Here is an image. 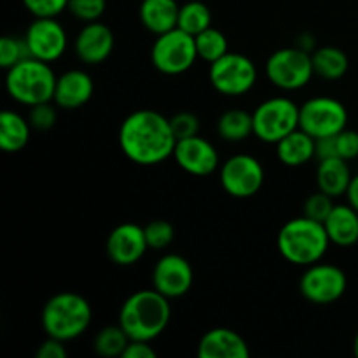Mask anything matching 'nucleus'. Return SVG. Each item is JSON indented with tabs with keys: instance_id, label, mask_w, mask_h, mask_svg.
Instances as JSON below:
<instances>
[{
	"instance_id": "bb28decb",
	"label": "nucleus",
	"mask_w": 358,
	"mask_h": 358,
	"mask_svg": "<svg viewBox=\"0 0 358 358\" xmlns=\"http://www.w3.org/2000/svg\"><path fill=\"white\" fill-rule=\"evenodd\" d=\"M212 27V10L201 0H191L180 6L178 13V24L177 28L187 31L189 35L196 37L203 30Z\"/></svg>"
},
{
	"instance_id": "ea45409f",
	"label": "nucleus",
	"mask_w": 358,
	"mask_h": 358,
	"mask_svg": "<svg viewBox=\"0 0 358 358\" xmlns=\"http://www.w3.org/2000/svg\"><path fill=\"white\" fill-rule=\"evenodd\" d=\"M329 157H339L338 145H336V135L317 138V143H315V159L322 161L329 159Z\"/></svg>"
},
{
	"instance_id": "b1692460",
	"label": "nucleus",
	"mask_w": 358,
	"mask_h": 358,
	"mask_svg": "<svg viewBox=\"0 0 358 358\" xmlns=\"http://www.w3.org/2000/svg\"><path fill=\"white\" fill-rule=\"evenodd\" d=\"M31 124L27 117L14 110L0 114V149L3 152H20L30 142Z\"/></svg>"
},
{
	"instance_id": "7c9ffc66",
	"label": "nucleus",
	"mask_w": 358,
	"mask_h": 358,
	"mask_svg": "<svg viewBox=\"0 0 358 358\" xmlns=\"http://www.w3.org/2000/svg\"><path fill=\"white\" fill-rule=\"evenodd\" d=\"M143 229H145L147 245L152 250H164L170 247L175 238V229L168 220H152Z\"/></svg>"
},
{
	"instance_id": "20e7f679",
	"label": "nucleus",
	"mask_w": 358,
	"mask_h": 358,
	"mask_svg": "<svg viewBox=\"0 0 358 358\" xmlns=\"http://www.w3.org/2000/svg\"><path fill=\"white\" fill-rule=\"evenodd\" d=\"M93 310L86 297L76 292H59L44 304L41 324L45 336L59 341H73L91 325Z\"/></svg>"
},
{
	"instance_id": "2eb2a0df",
	"label": "nucleus",
	"mask_w": 358,
	"mask_h": 358,
	"mask_svg": "<svg viewBox=\"0 0 358 358\" xmlns=\"http://www.w3.org/2000/svg\"><path fill=\"white\" fill-rule=\"evenodd\" d=\"M173 159L185 173L194 177H208L220 164L219 152L213 143L199 135L177 140Z\"/></svg>"
},
{
	"instance_id": "a878e982",
	"label": "nucleus",
	"mask_w": 358,
	"mask_h": 358,
	"mask_svg": "<svg viewBox=\"0 0 358 358\" xmlns=\"http://www.w3.org/2000/svg\"><path fill=\"white\" fill-rule=\"evenodd\" d=\"M217 133L227 142H243L254 135V117L243 108H231L217 121Z\"/></svg>"
},
{
	"instance_id": "393cba45",
	"label": "nucleus",
	"mask_w": 358,
	"mask_h": 358,
	"mask_svg": "<svg viewBox=\"0 0 358 358\" xmlns=\"http://www.w3.org/2000/svg\"><path fill=\"white\" fill-rule=\"evenodd\" d=\"M315 76L325 80H339L350 69V59L343 49L336 45H322L311 52Z\"/></svg>"
},
{
	"instance_id": "6ab92c4d",
	"label": "nucleus",
	"mask_w": 358,
	"mask_h": 358,
	"mask_svg": "<svg viewBox=\"0 0 358 358\" xmlns=\"http://www.w3.org/2000/svg\"><path fill=\"white\" fill-rule=\"evenodd\" d=\"M199 358H248L250 348L238 332L219 327L206 332L198 345Z\"/></svg>"
},
{
	"instance_id": "c756f323",
	"label": "nucleus",
	"mask_w": 358,
	"mask_h": 358,
	"mask_svg": "<svg viewBox=\"0 0 358 358\" xmlns=\"http://www.w3.org/2000/svg\"><path fill=\"white\" fill-rule=\"evenodd\" d=\"M28 56H30V51H28L24 37L20 38L6 35V37L0 38V66L3 70H9L10 66L20 63L21 59L28 58Z\"/></svg>"
},
{
	"instance_id": "9b49d317",
	"label": "nucleus",
	"mask_w": 358,
	"mask_h": 358,
	"mask_svg": "<svg viewBox=\"0 0 358 358\" xmlns=\"http://www.w3.org/2000/svg\"><path fill=\"white\" fill-rule=\"evenodd\" d=\"M264 168L250 154H234L220 166V185L229 196L247 199L257 194L264 184Z\"/></svg>"
},
{
	"instance_id": "473e14b6",
	"label": "nucleus",
	"mask_w": 358,
	"mask_h": 358,
	"mask_svg": "<svg viewBox=\"0 0 358 358\" xmlns=\"http://www.w3.org/2000/svg\"><path fill=\"white\" fill-rule=\"evenodd\" d=\"M332 196L325 194V192L318 191L315 194H311L310 198L304 201L303 206V215L310 217V219L318 220V222L324 224L327 220V217L331 215L332 208H334V203H332Z\"/></svg>"
},
{
	"instance_id": "aec40b11",
	"label": "nucleus",
	"mask_w": 358,
	"mask_h": 358,
	"mask_svg": "<svg viewBox=\"0 0 358 358\" xmlns=\"http://www.w3.org/2000/svg\"><path fill=\"white\" fill-rule=\"evenodd\" d=\"M180 6L177 0H142L140 3V21L154 35L166 34L178 24Z\"/></svg>"
},
{
	"instance_id": "f03ea898",
	"label": "nucleus",
	"mask_w": 358,
	"mask_h": 358,
	"mask_svg": "<svg viewBox=\"0 0 358 358\" xmlns=\"http://www.w3.org/2000/svg\"><path fill=\"white\" fill-rule=\"evenodd\" d=\"M170 318V299L154 287L131 294L119 310V325L131 341H154L166 331Z\"/></svg>"
},
{
	"instance_id": "4be33fe9",
	"label": "nucleus",
	"mask_w": 358,
	"mask_h": 358,
	"mask_svg": "<svg viewBox=\"0 0 358 358\" xmlns=\"http://www.w3.org/2000/svg\"><path fill=\"white\" fill-rule=\"evenodd\" d=\"M353 175L350 170L348 161L343 157H329V159L318 161L317 166V187L318 191L339 198L346 194L352 182Z\"/></svg>"
},
{
	"instance_id": "6e6552de",
	"label": "nucleus",
	"mask_w": 358,
	"mask_h": 358,
	"mask_svg": "<svg viewBox=\"0 0 358 358\" xmlns=\"http://www.w3.org/2000/svg\"><path fill=\"white\" fill-rule=\"evenodd\" d=\"M266 76L269 83L283 91L303 90L313 79L311 52L297 48H282L273 52L266 62Z\"/></svg>"
},
{
	"instance_id": "412c9836",
	"label": "nucleus",
	"mask_w": 358,
	"mask_h": 358,
	"mask_svg": "<svg viewBox=\"0 0 358 358\" xmlns=\"http://www.w3.org/2000/svg\"><path fill=\"white\" fill-rule=\"evenodd\" d=\"M331 243L348 248L358 243V212L352 205H336L324 222Z\"/></svg>"
},
{
	"instance_id": "5701e85b",
	"label": "nucleus",
	"mask_w": 358,
	"mask_h": 358,
	"mask_svg": "<svg viewBox=\"0 0 358 358\" xmlns=\"http://www.w3.org/2000/svg\"><path fill=\"white\" fill-rule=\"evenodd\" d=\"M315 143L317 140L308 135L304 129L297 128L296 131L289 133L285 138L276 143V156L280 163L290 168H299L315 159Z\"/></svg>"
},
{
	"instance_id": "f8f14e48",
	"label": "nucleus",
	"mask_w": 358,
	"mask_h": 358,
	"mask_svg": "<svg viewBox=\"0 0 358 358\" xmlns=\"http://www.w3.org/2000/svg\"><path fill=\"white\" fill-rule=\"evenodd\" d=\"M348 287L345 271L334 264L315 262L308 266L299 280V292L313 304H332L341 299Z\"/></svg>"
},
{
	"instance_id": "c9c22d12",
	"label": "nucleus",
	"mask_w": 358,
	"mask_h": 358,
	"mask_svg": "<svg viewBox=\"0 0 358 358\" xmlns=\"http://www.w3.org/2000/svg\"><path fill=\"white\" fill-rule=\"evenodd\" d=\"M171 129H173L177 140L189 138V136L199 135V117L192 112H178L170 117Z\"/></svg>"
},
{
	"instance_id": "1a4fd4ad",
	"label": "nucleus",
	"mask_w": 358,
	"mask_h": 358,
	"mask_svg": "<svg viewBox=\"0 0 358 358\" xmlns=\"http://www.w3.org/2000/svg\"><path fill=\"white\" fill-rule=\"evenodd\" d=\"M208 79L213 90L224 96H243L257 83V66L241 52H227L210 63Z\"/></svg>"
},
{
	"instance_id": "a19ab883",
	"label": "nucleus",
	"mask_w": 358,
	"mask_h": 358,
	"mask_svg": "<svg viewBox=\"0 0 358 358\" xmlns=\"http://www.w3.org/2000/svg\"><path fill=\"white\" fill-rule=\"evenodd\" d=\"M346 198H348V203L353 206V208L358 212V175H353L352 182H350V187L346 191Z\"/></svg>"
},
{
	"instance_id": "e433bc0d",
	"label": "nucleus",
	"mask_w": 358,
	"mask_h": 358,
	"mask_svg": "<svg viewBox=\"0 0 358 358\" xmlns=\"http://www.w3.org/2000/svg\"><path fill=\"white\" fill-rule=\"evenodd\" d=\"M336 145H338V156L346 161L358 157V131L345 128L336 135Z\"/></svg>"
},
{
	"instance_id": "4468645a",
	"label": "nucleus",
	"mask_w": 358,
	"mask_h": 358,
	"mask_svg": "<svg viewBox=\"0 0 358 358\" xmlns=\"http://www.w3.org/2000/svg\"><path fill=\"white\" fill-rule=\"evenodd\" d=\"M192 282L194 271L191 262L178 254L163 255L152 269V287L168 299L185 296L191 290Z\"/></svg>"
},
{
	"instance_id": "c85d7f7f",
	"label": "nucleus",
	"mask_w": 358,
	"mask_h": 358,
	"mask_svg": "<svg viewBox=\"0 0 358 358\" xmlns=\"http://www.w3.org/2000/svg\"><path fill=\"white\" fill-rule=\"evenodd\" d=\"M196 49H198V56L206 63H213L224 55L229 52V42L227 37L217 28L210 27L203 30L194 37Z\"/></svg>"
},
{
	"instance_id": "cd10ccee",
	"label": "nucleus",
	"mask_w": 358,
	"mask_h": 358,
	"mask_svg": "<svg viewBox=\"0 0 358 358\" xmlns=\"http://www.w3.org/2000/svg\"><path fill=\"white\" fill-rule=\"evenodd\" d=\"M129 341L131 339L128 338V334H126L121 325H107L94 336L93 350L96 355L103 358L122 357Z\"/></svg>"
},
{
	"instance_id": "4c0bfd02",
	"label": "nucleus",
	"mask_w": 358,
	"mask_h": 358,
	"mask_svg": "<svg viewBox=\"0 0 358 358\" xmlns=\"http://www.w3.org/2000/svg\"><path fill=\"white\" fill-rule=\"evenodd\" d=\"M66 357V348L65 341H59V339L49 338L44 343H41V346L37 348V358H65Z\"/></svg>"
},
{
	"instance_id": "a211bd4d",
	"label": "nucleus",
	"mask_w": 358,
	"mask_h": 358,
	"mask_svg": "<svg viewBox=\"0 0 358 358\" xmlns=\"http://www.w3.org/2000/svg\"><path fill=\"white\" fill-rule=\"evenodd\" d=\"M93 91L94 83L90 73L79 69L66 70L65 73L58 76L52 101L63 110H76L91 100Z\"/></svg>"
},
{
	"instance_id": "7ed1b4c3",
	"label": "nucleus",
	"mask_w": 358,
	"mask_h": 358,
	"mask_svg": "<svg viewBox=\"0 0 358 358\" xmlns=\"http://www.w3.org/2000/svg\"><path fill=\"white\" fill-rule=\"evenodd\" d=\"M276 245L287 262L308 268L324 259L331 240L324 224L303 215L283 224Z\"/></svg>"
},
{
	"instance_id": "f257e3e1",
	"label": "nucleus",
	"mask_w": 358,
	"mask_h": 358,
	"mask_svg": "<svg viewBox=\"0 0 358 358\" xmlns=\"http://www.w3.org/2000/svg\"><path fill=\"white\" fill-rule=\"evenodd\" d=\"M177 136L170 119L150 108L131 112L119 128V147L131 163L154 166L173 157Z\"/></svg>"
},
{
	"instance_id": "ddd939ff",
	"label": "nucleus",
	"mask_w": 358,
	"mask_h": 358,
	"mask_svg": "<svg viewBox=\"0 0 358 358\" xmlns=\"http://www.w3.org/2000/svg\"><path fill=\"white\" fill-rule=\"evenodd\" d=\"M24 42L31 58L52 63L66 51V31L56 17H35L27 28Z\"/></svg>"
},
{
	"instance_id": "72a5a7b5",
	"label": "nucleus",
	"mask_w": 358,
	"mask_h": 358,
	"mask_svg": "<svg viewBox=\"0 0 358 358\" xmlns=\"http://www.w3.org/2000/svg\"><path fill=\"white\" fill-rule=\"evenodd\" d=\"M55 103V101H52ZM51 101H45V103H38L30 107V114H28V121H30L31 128L37 129V131H48L52 126L56 124V119H58V112H56L55 105Z\"/></svg>"
},
{
	"instance_id": "f704fd0d",
	"label": "nucleus",
	"mask_w": 358,
	"mask_h": 358,
	"mask_svg": "<svg viewBox=\"0 0 358 358\" xmlns=\"http://www.w3.org/2000/svg\"><path fill=\"white\" fill-rule=\"evenodd\" d=\"M70 0H23V6L34 17H58L69 9Z\"/></svg>"
},
{
	"instance_id": "79ce46f5",
	"label": "nucleus",
	"mask_w": 358,
	"mask_h": 358,
	"mask_svg": "<svg viewBox=\"0 0 358 358\" xmlns=\"http://www.w3.org/2000/svg\"><path fill=\"white\" fill-rule=\"evenodd\" d=\"M297 48L304 49L308 52H313L317 49V42H315V37L311 34H303L299 38H297Z\"/></svg>"
},
{
	"instance_id": "9d476101",
	"label": "nucleus",
	"mask_w": 358,
	"mask_h": 358,
	"mask_svg": "<svg viewBox=\"0 0 358 358\" xmlns=\"http://www.w3.org/2000/svg\"><path fill=\"white\" fill-rule=\"evenodd\" d=\"M348 124V110L331 96H315L299 107V128L317 138L334 136Z\"/></svg>"
},
{
	"instance_id": "37998d69",
	"label": "nucleus",
	"mask_w": 358,
	"mask_h": 358,
	"mask_svg": "<svg viewBox=\"0 0 358 358\" xmlns=\"http://www.w3.org/2000/svg\"><path fill=\"white\" fill-rule=\"evenodd\" d=\"M353 352H355V355L358 357V334L355 336V341H353Z\"/></svg>"
},
{
	"instance_id": "0eeeda50",
	"label": "nucleus",
	"mask_w": 358,
	"mask_h": 358,
	"mask_svg": "<svg viewBox=\"0 0 358 358\" xmlns=\"http://www.w3.org/2000/svg\"><path fill=\"white\" fill-rule=\"evenodd\" d=\"M198 58L194 37L180 28L156 35V41L150 49V62L154 69L159 70L164 76L185 73L192 69Z\"/></svg>"
},
{
	"instance_id": "f3484780",
	"label": "nucleus",
	"mask_w": 358,
	"mask_h": 358,
	"mask_svg": "<svg viewBox=\"0 0 358 358\" xmlns=\"http://www.w3.org/2000/svg\"><path fill=\"white\" fill-rule=\"evenodd\" d=\"M114 44V31L98 20L86 23L80 28L76 42H73V49H76L77 58L83 63H86V65H100L112 55Z\"/></svg>"
},
{
	"instance_id": "2f4dec72",
	"label": "nucleus",
	"mask_w": 358,
	"mask_h": 358,
	"mask_svg": "<svg viewBox=\"0 0 358 358\" xmlns=\"http://www.w3.org/2000/svg\"><path fill=\"white\" fill-rule=\"evenodd\" d=\"M107 9V0H70L69 10L83 23L98 21Z\"/></svg>"
},
{
	"instance_id": "58836bf2",
	"label": "nucleus",
	"mask_w": 358,
	"mask_h": 358,
	"mask_svg": "<svg viewBox=\"0 0 358 358\" xmlns=\"http://www.w3.org/2000/svg\"><path fill=\"white\" fill-rule=\"evenodd\" d=\"M157 353L149 341H129L122 358H156Z\"/></svg>"
},
{
	"instance_id": "dca6fc26",
	"label": "nucleus",
	"mask_w": 358,
	"mask_h": 358,
	"mask_svg": "<svg viewBox=\"0 0 358 358\" xmlns=\"http://www.w3.org/2000/svg\"><path fill=\"white\" fill-rule=\"evenodd\" d=\"M108 259L117 266H133L149 250L145 229L135 222L119 224L110 231L105 243Z\"/></svg>"
},
{
	"instance_id": "423d86ee",
	"label": "nucleus",
	"mask_w": 358,
	"mask_h": 358,
	"mask_svg": "<svg viewBox=\"0 0 358 358\" xmlns=\"http://www.w3.org/2000/svg\"><path fill=\"white\" fill-rule=\"evenodd\" d=\"M254 136L264 143H278L299 128V105L287 96L264 100L252 112Z\"/></svg>"
},
{
	"instance_id": "39448f33",
	"label": "nucleus",
	"mask_w": 358,
	"mask_h": 358,
	"mask_svg": "<svg viewBox=\"0 0 358 358\" xmlns=\"http://www.w3.org/2000/svg\"><path fill=\"white\" fill-rule=\"evenodd\" d=\"M56 80L58 77L51 63L28 56L7 70L6 90L14 101L34 107V105L52 101Z\"/></svg>"
}]
</instances>
